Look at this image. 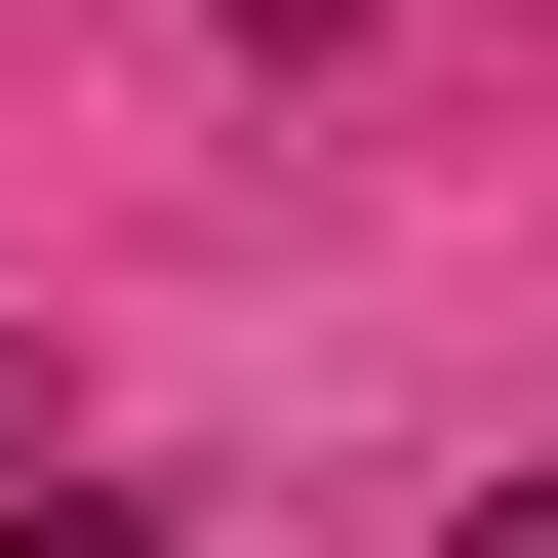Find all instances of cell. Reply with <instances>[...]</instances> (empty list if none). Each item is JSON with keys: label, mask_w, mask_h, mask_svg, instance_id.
Wrapping results in <instances>:
<instances>
[{"label": "cell", "mask_w": 558, "mask_h": 558, "mask_svg": "<svg viewBox=\"0 0 558 558\" xmlns=\"http://www.w3.org/2000/svg\"><path fill=\"white\" fill-rule=\"evenodd\" d=\"M478 558H558V478H478Z\"/></svg>", "instance_id": "cell-1"}]
</instances>
